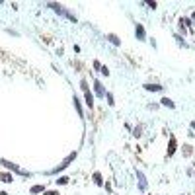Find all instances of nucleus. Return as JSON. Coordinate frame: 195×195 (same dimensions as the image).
Returning a JSON list of instances; mask_svg holds the SVG:
<instances>
[{"label": "nucleus", "mask_w": 195, "mask_h": 195, "mask_svg": "<svg viewBox=\"0 0 195 195\" xmlns=\"http://www.w3.org/2000/svg\"><path fill=\"white\" fill-rule=\"evenodd\" d=\"M136 37H139V39H144V37H146V33H144V27L143 26H136Z\"/></svg>", "instance_id": "nucleus-5"}, {"label": "nucleus", "mask_w": 195, "mask_h": 195, "mask_svg": "<svg viewBox=\"0 0 195 195\" xmlns=\"http://www.w3.org/2000/svg\"><path fill=\"white\" fill-rule=\"evenodd\" d=\"M2 162V166H6L8 170H12V172H16V174H22V176H26V172H22V170L16 166V164H12V162H8V160H0Z\"/></svg>", "instance_id": "nucleus-1"}, {"label": "nucleus", "mask_w": 195, "mask_h": 195, "mask_svg": "<svg viewBox=\"0 0 195 195\" xmlns=\"http://www.w3.org/2000/svg\"><path fill=\"white\" fill-rule=\"evenodd\" d=\"M86 104H88V107H94V98L90 92H86Z\"/></svg>", "instance_id": "nucleus-7"}, {"label": "nucleus", "mask_w": 195, "mask_h": 195, "mask_svg": "<svg viewBox=\"0 0 195 195\" xmlns=\"http://www.w3.org/2000/svg\"><path fill=\"white\" fill-rule=\"evenodd\" d=\"M41 191H43L41 185H33V187H31V193H41Z\"/></svg>", "instance_id": "nucleus-13"}, {"label": "nucleus", "mask_w": 195, "mask_h": 195, "mask_svg": "<svg viewBox=\"0 0 195 195\" xmlns=\"http://www.w3.org/2000/svg\"><path fill=\"white\" fill-rule=\"evenodd\" d=\"M0 180H2V182H12V176L10 174H0Z\"/></svg>", "instance_id": "nucleus-11"}, {"label": "nucleus", "mask_w": 195, "mask_h": 195, "mask_svg": "<svg viewBox=\"0 0 195 195\" xmlns=\"http://www.w3.org/2000/svg\"><path fill=\"white\" fill-rule=\"evenodd\" d=\"M139 182H141V183H139V187H141V189H146V182H144V176L141 174V172H139Z\"/></svg>", "instance_id": "nucleus-8"}, {"label": "nucleus", "mask_w": 195, "mask_h": 195, "mask_svg": "<svg viewBox=\"0 0 195 195\" xmlns=\"http://www.w3.org/2000/svg\"><path fill=\"white\" fill-rule=\"evenodd\" d=\"M45 195H58L57 191H45Z\"/></svg>", "instance_id": "nucleus-18"}, {"label": "nucleus", "mask_w": 195, "mask_h": 195, "mask_svg": "<svg viewBox=\"0 0 195 195\" xmlns=\"http://www.w3.org/2000/svg\"><path fill=\"white\" fill-rule=\"evenodd\" d=\"M183 154H185V156L191 154V146H187V144H185V146H183Z\"/></svg>", "instance_id": "nucleus-14"}, {"label": "nucleus", "mask_w": 195, "mask_h": 195, "mask_svg": "<svg viewBox=\"0 0 195 195\" xmlns=\"http://www.w3.org/2000/svg\"><path fill=\"white\" fill-rule=\"evenodd\" d=\"M94 180H96L98 185H100V183H102V176H100V174H94Z\"/></svg>", "instance_id": "nucleus-15"}, {"label": "nucleus", "mask_w": 195, "mask_h": 195, "mask_svg": "<svg viewBox=\"0 0 195 195\" xmlns=\"http://www.w3.org/2000/svg\"><path fill=\"white\" fill-rule=\"evenodd\" d=\"M74 156H76V152H72V154L68 156V158H66V160H65V162H63V164H61L58 168H55V170H53L51 174H57V172H61V170H63V168H66V166H68V164H70L72 160H74Z\"/></svg>", "instance_id": "nucleus-2"}, {"label": "nucleus", "mask_w": 195, "mask_h": 195, "mask_svg": "<svg viewBox=\"0 0 195 195\" xmlns=\"http://www.w3.org/2000/svg\"><path fill=\"white\" fill-rule=\"evenodd\" d=\"M100 70H102V72H104V74H105V76H109V70H107V68H105V66H102V68H100Z\"/></svg>", "instance_id": "nucleus-17"}, {"label": "nucleus", "mask_w": 195, "mask_h": 195, "mask_svg": "<svg viewBox=\"0 0 195 195\" xmlns=\"http://www.w3.org/2000/svg\"><path fill=\"white\" fill-rule=\"evenodd\" d=\"M144 88H146L148 92H160V90H162V86H160V84H146Z\"/></svg>", "instance_id": "nucleus-3"}, {"label": "nucleus", "mask_w": 195, "mask_h": 195, "mask_svg": "<svg viewBox=\"0 0 195 195\" xmlns=\"http://www.w3.org/2000/svg\"><path fill=\"white\" fill-rule=\"evenodd\" d=\"M94 86H96V94H98V96H105V92H104V86L100 84L98 80H96V82H94Z\"/></svg>", "instance_id": "nucleus-4"}, {"label": "nucleus", "mask_w": 195, "mask_h": 195, "mask_svg": "<svg viewBox=\"0 0 195 195\" xmlns=\"http://www.w3.org/2000/svg\"><path fill=\"white\" fill-rule=\"evenodd\" d=\"M109 41L113 43V45H119V37H117V35H113V33L109 35Z\"/></svg>", "instance_id": "nucleus-12"}, {"label": "nucleus", "mask_w": 195, "mask_h": 195, "mask_svg": "<svg viewBox=\"0 0 195 195\" xmlns=\"http://www.w3.org/2000/svg\"><path fill=\"white\" fill-rule=\"evenodd\" d=\"M74 107H76L78 115H82V105H80V102H78V98H76V96H74Z\"/></svg>", "instance_id": "nucleus-10"}, {"label": "nucleus", "mask_w": 195, "mask_h": 195, "mask_svg": "<svg viewBox=\"0 0 195 195\" xmlns=\"http://www.w3.org/2000/svg\"><path fill=\"white\" fill-rule=\"evenodd\" d=\"M174 150H176V139H172L170 144H168V154L172 156V154H174Z\"/></svg>", "instance_id": "nucleus-6"}, {"label": "nucleus", "mask_w": 195, "mask_h": 195, "mask_svg": "<svg viewBox=\"0 0 195 195\" xmlns=\"http://www.w3.org/2000/svg\"><path fill=\"white\" fill-rule=\"evenodd\" d=\"M0 195H8V193H6V191H0Z\"/></svg>", "instance_id": "nucleus-19"}, {"label": "nucleus", "mask_w": 195, "mask_h": 195, "mask_svg": "<svg viewBox=\"0 0 195 195\" xmlns=\"http://www.w3.org/2000/svg\"><path fill=\"white\" fill-rule=\"evenodd\" d=\"M162 104L166 105V107H172V109H174V102H172L170 98H162Z\"/></svg>", "instance_id": "nucleus-9"}, {"label": "nucleus", "mask_w": 195, "mask_h": 195, "mask_svg": "<svg viewBox=\"0 0 195 195\" xmlns=\"http://www.w3.org/2000/svg\"><path fill=\"white\" fill-rule=\"evenodd\" d=\"M66 182H68V178H58V180H57V183H61V185L66 183Z\"/></svg>", "instance_id": "nucleus-16"}]
</instances>
